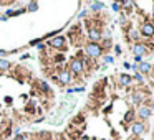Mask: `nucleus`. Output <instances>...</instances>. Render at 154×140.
Wrapping results in <instances>:
<instances>
[{
	"mask_svg": "<svg viewBox=\"0 0 154 140\" xmlns=\"http://www.w3.org/2000/svg\"><path fill=\"white\" fill-rule=\"evenodd\" d=\"M85 53L90 59H98V58L103 54V48H101L100 43H86L85 46Z\"/></svg>",
	"mask_w": 154,
	"mask_h": 140,
	"instance_id": "obj_1",
	"label": "nucleus"
},
{
	"mask_svg": "<svg viewBox=\"0 0 154 140\" xmlns=\"http://www.w3.org/2000/svg\"><path fill=\"white\" fill-rule=\"evenodd\" d=\"M68 71H70L71 74H75V76H81V74L85 73V63L81 58H73L70 61V66H68Z\"/></svg>",
	"mask_w": 154,
	"mask_h": 140,
	"instance_id": "obj_2",
	"label": "nucleus"
},
{
	"mask_svg": "<svg viewBox=\"0 0 154 140\" xmlns=\"http://www.w3.org/2000/svg\"><path fill=\"white\" fill-rule=\"evenodd\" d=\"M58 76H53L55 81L60 82V84H63V86H67V84H70L71 79H73V74L70 73L68 69H58Z\"/></svg>",
	"mask_w": 154,
	"mask_h": 140,
	"instance_id": "obj_3",
	"label": "nucleus"
},
{
	"mask_svg": "<svg viewBox=\"0 0 154 140\" xmlns=\"http://www.w3.org/2000/svg\"><path fill=\"white\" fill-rule=\"evenodd\" d=\"M141 38H154V23L153 21H144L139 28Z\"/></svg>",
	"mask_w": 154,
	"mask_h": 140,
	"instance_id": "obj_4",
	"label": "nucleus"
},
{
	"mask_svg": "<svg viewBox=\"0 0 154 140\" xmlns=\"http://www.w3.org/2000/svg\"><path fill=\"white\" fill-rule=\"evenodd\" d=\"M129 101H131V104H134V106H142V104L146 102V94L144 91H134L133 94L129 96Z\"/></svg>",
	"mask_w": 154,
	"mask_h": 140,
	"instance_id": "obj_5",
	"label": "nucleus"
},
{
	"mask_svg": "<svg viewBox=\"0 0 154 140\" xmlns=\"http://www.w3.org/2000/svg\"><path fill=\"white\" fill-rule=\"evenodd\" d=\"M131 51H133V54L136 58H144L147 54V45L146 43H134Z\"/></svg>",
	"mask_w": 154,
	"mask_h": 140,
	"instance_id": "obj_6",
	"label": "nucleus"
},
{
	"mask_svg": "<svg viewBox=\"0 0 154 140\" xmlns=\"http://www.w3.org/2000/svg\"><path fill=\"white\" fill-rule=\"evenodd\" d=\"M136 115L141 119V122H144V120H147L153 115V109H149V107L146 106V104H142V106L137 107V111H136Z\"/></svg>",
	"mask_w": 154,
	"mask_h": 140,
	"instance_id": "obj_7",
	"label": "nucleus"
},
{
	"mask_svg": "<svg viewBox=\"0 0 154 140\" xmlns=\"http://www.w3.org/2000/svg\"><path fill=\"white\" fill-rule=\"evenodd\" d=\"M50 46L55 49H60V51H65L67 49V40H65V36H55L50 40Z\"/></svg>",
	"mask_w": 154,
	"mask_h": 140,
	"instance_id": "obj_8",
	"label": "nucleus"
},
{
	"mask_svg": "<svg viewBox=\"0 0 154 140\" xmlns=\"http://www.w3.org/2000/svg\"><path fill=\"white\" fill-rule=\"evenodd\" d=\"M101 30L100 28H95V26H90V30H88V40H90V43H100L101 41Z\"/></svg>",
	"mask_w": 154,
	"mask_h": 140,
	"instance_id": "obj_9",
	"label": "nucleus"
},
{
	"mask_svg": "<svg viewBox=\"0 0 154 140\" xmlns=\"http://www.w3.org/2000/svg\"><path fill=\"white\" fill-rule=\"evenodd\" d=\"M144 132H146V125H144V122H141V120H136V122L131 124V134H133L134 137L142 135Z\"/></svg>",
	"mask_w": 154,
	"mask_h": 140,
	"instance_id": "obj_10",
	"label": "nucleus"
},
{
	"mask_svg": "<svg viewBox=\"0 0 154 140\" xmlns=\"http://www.w3.org/2000/svg\"><path fill=\"white\" fill-rule=\"evenodd\" d=\"M151 69H153V66H151L147 61H141L137 64V73H141L142 76H144V74H149Z\"/></svg>",
	"mask_w": 154,
	"mask_h": 140,
	"instance_id": "obj_11",
	"label": "nucleus"
},
{
	"mask_svg": "<svg viewBox=\"0 0 154 140\" xmlns=\"http://www.w3.org/2000/svg\"><path fill=\"white\" fill-rule=\"evenodd\" d=\"M119 84L124 86V87L131 86V84H133V76H131V74H126V73L119 74Z\"/></svg>",
	"mask_w": 154,
	"mask_h": 140,
	"instance_id": "obj_12",
	"label": "nucleus"
},
{
	"mask_svg": "<svg viewBox=\"0 0 154 140\" xmlns=\"http://www.w3.org/2000/svg\"><path fill=\"white\" fill-rule=\"evenodd\" d=\"M128 36H129V40H133L134 43H141V35H139V30L131 28L128 31Z\"/></svg>",
	"mask_w": 154,
	"mask_h": 140,
	"instance_id": "obj_13",
	"label": "nucleus"
},
{
	"mask_svg": "<svg viewBox=\"0 0 154 140\" xmlns=\"http://www.w3.org/2000/svg\"><path fill=\"white\" fill-rule=\"evenodd\" d=\"M10 61L9 59H5V58H0V74L5 73V71H9L10 69Z\"/></svg>",
	"mask_w": 154,
	"mask_h": 140,
	"instance_id": "obj_14",
	"label": "nucleus"
},
{
	"mask_svg": "<svg viewBox=\"0 0 154 140\" xmlns=\"http://www.w3.org/2000/svg\"><path fill=\"white\" fill-rule=\"evenodd\" d=\"M90 8H91L93 12H100L104 8V4L103 2H90Z\"/></svg>",
	"mask_w": 154,
	"mask_h": 140,
	"instance_id": "obj_15",
	"label": "nucleus"
},
{
	"mask_svg": "<svg viewBox=\"0 0 154 140\" xmlns=\"http://www.w3.org/2000/svg\"><path fill=\"white\" fill-rule=\"evenodd\" d=\"M134 119H136V111H133V109H131V111L126 112V115H124V122H131V124H133Z\"/></svg>",
	"mask_w": 154,
	"mask_h": 140,
	"instance_id": "obj_16",
	"label": "nucleus"
},
{
	"mask_svg": "<svg viewBox=\"0 0 154 140\" xmlns=\"http://www.w3.org/2000/svg\"><path fill=\"white\" fill-rule=\"evenodd\" d=\"M133 81H136L137 84H141V86H142L146 79H144V76H142L141 73H134V74H133Z\"/></svg>",
	"mask_w": 154,
	"mask_h": 140,
	"instance_id": "obj_17",
	"label": "nucleus"
},
{
	"mask_svg": "<svg viewBox=\"0 0 154 140\" xmlns=\"http://www.w3.org/2000/svg\"><path fill=\"white\" fill-rule=\"evenodd\" d=\"M37 86H40L38 89L45 91V92H50V87H48V84H46L45 81H37Z\"/></svg>",
	"mask_w": 154,
	"mask_h": 140,
	"instance_id": "obj_18",
	"label": "nucleus"
},
{
	"mask_svg": "<svg viewBox=\"0 0 154 140\" xmlns=\"http://www.w3.org/2000/svg\"><path fill=\"white\" fill-rule=\"evenodd\" d=\"M103 61H104V64H113V63H114V58L109 56V54H104Z\"/></svg>",
	"mask_w": 154,
	"mask_h": 140,
	"instance_id": "obj_19",
	"label": "nucleus"
},
{
	"mask_svg": "<svg viewBox=\"0 0 154 140\" xmlns=\"http://www.w3.org/2000/svg\"><path fill=\"white\" fill-rule=\"evenodd\" d=\"M111 7H113V10H114V12H119V10H121V4H118V2H113Z\"/></svg>",
	"mask_w": 154,
	"mask_h": 140,
	"instance_id": "obj_20",
	"label": "nucleus"
},
{
	"mask_svg": "<svg viewBox=\"0 0 154 140\" xmlns=\"http://www.w3.org/2000/svg\"><path fill=\"white\" fill-rule=\"evenodd\" d=\"M37 7H38L37 2H33V4H28V10H30V12H35V10H37Z\"/></svg>",
	"mask_w": 154,
	"mask_h": 140,
	"instance_id": "obj_21",
	"label": "nucleus"
},
{
	"mask_svg": "<svg viewBox=\"0 0 154 140\" xmlns=\"http://www.w3.org/2000/svg\"><path fill=\"white\" fill-rule=\"evenodd\" d=\"M15 140H28V135H15Z\"/></svg>",
	"mask_w": 154,
	"mask_h": 140,
	"instance_id": "obj_22",
	"label": "nucleus"
},
{
	"mask_svg": "<svg viewBox=\"0 0 154 140\" xmlns=\"http://www.w3.org/2000/svg\"><path fill=\"white\" fill-rule=\"evenodd\" d=\"M114 53L116 54H121L123 51H121V46H114Z\"/></svg>",
	"mask_w": 154,
	"mask_h": 140,
	"instance_id": "obj_23",
	"label": "nucleus"
},
{
	"mask_svg": "<svg viewBox=\"0 0 154 140\" xmlns=\"http://www.w3.org/2000/svg\"><path fill=\"white\" fill-rule=\"evenodd\" d=\"M124 69H131V64H129V63H128V61H126V63H124Z\"/></svg>",
	"mask_w": 154,
	"mask_h": 140,
	"instance_id": "obj_24",
	"label": "nucleus"
},
{
	"mask_svg": "<svg viewBox=\"0 0 154 140\" xmlns=\"http://www.w3.org/2000/svg\"><path fill=\"white\" fill-rule=\"evenodd\" d=\"M4 54H7V53H5L4 49H0V56H4Z\"/></svg>",
	"mask_w": 154,
	"mask_h": 140,
	"instance_id": "obj_25",
	"label": "nucleus"
},
{
	"mask_svg": "<svg viewBox=\"0 0 154 140\" xmlns=\"http://www.w3.org/2000/svg\"><path fill=\"white\" fill-rule=\"evenodd\" d=\"M153 139H154V130H153Z\"/></svg>",
	"mask_w": 154,
	"mask_h": 140,
	"instance_id": "obj_26",
	"label": "nucleus"
},
{
	"mask_svg": "<svg viewBox=\"0 0 154 140\" xmlns=\"http://www.w3.org/2000/svg\"><path fill=\"white\" fill-rule=\"evenodd\" d=\"M153 5H154V4H153Z\"/></svg>",
	"mask_w": 154,
	"mask_h": 140,
	"instance_id": "obj_27",
	"label": "nucleus"
}]
</instances>
